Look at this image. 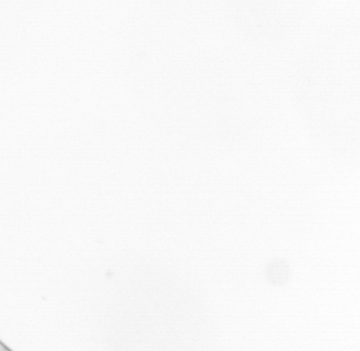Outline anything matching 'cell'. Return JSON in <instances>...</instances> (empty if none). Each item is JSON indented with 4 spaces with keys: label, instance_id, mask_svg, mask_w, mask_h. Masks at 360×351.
<instances>
[{
    "label": "cell",
    "instance_id": "6da1fadb",
    "mask_svg": "<svg viewBox=\"0 0 360 351\" xmlns=\"http://www.w3.org/2000/svg\"><path fill=\"white\" fill-rule=\"evenodd\" d=\"M291 267L284 259H274L269 262L265 276L269 284L274 287H283L290 280Z\"/></svg>",
    "mask_w": 360,
    "mask_h": 351
}]
</instances>
